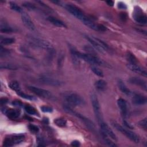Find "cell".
I'll use <instances>...</instances> for the list:
<instances>
[{"label":"cell","mask_w":147,"mask_h":147,"mask_svg":"<svg viewBox=\"0 0 147 147\" xmlns=\"http://www.w3.org/2000/svg\"><path fill=\"white\" fill-rule=\"evenodd\" d=\"M63 107V109H64V111H65L67 113L69 114L72 115H74V116L76 117L77 118H79L84 123V125L88 128V129L91 130L92 131H95V130H96L95 126L94 123L90 119L87 118V117L83 115L82 114L75 111L72 109V107L68 105H64Z\"/></svg>","instance_id":"cell-1"},{"label":"cell","mask_w":147,"mask_h":147,"mask_svg":"<svg viewBox=\"0 0 147 147\" xmlns=\"http://www.w3.org/2000/svg\"><path fill=\"white\" fill-rule=\"evenodd\" d=\"M28 42L30 45L35 48L47 49L49 51H52L53 49L52 45L49 42L33 36H28Z\"/></svg>","instance_id":"cell-2"},{"label":"cell","mask_w":147,"mask_h":147,"mask_svg":"<svg viewBox=\"0 0 147 147\" xmlns=\"http://www.w3.org/2000/svg\"><path fill=\"white\" fill-rule=\"evenodd\" d=\"M111 125L113 126L118 131L122 133L123 134H124L126 137H127L129 139H130L131 141L134 142L135 143H138L140 139L138 136L132 131L127 129L123 126L119 125L117 122L115 121H111Z\"/></svg>","instance_id":"cell-3"},{"label":"cell","mask_w":147,"mask_h":147,"mask_svg":"<svg viewBox=\"0 0 147 147\" xmlns=\"http://www.w3.org/2000/svg\"><path fill=\"white\" fill-rule=\"evenodd\" d=\"M90 100L95 115V117L97 119L98 123H100L103 121V119L100 111V107L99 103V100L95 94L91 93Z\"/></svg>","instance_id":"cell-4"},{"label":"cell","mask_w":147,"mask_h":147,"mask_svg":"<svg viewBox=\"0 0 147 147\" xmlns=\"http://www.w3.org/2000/svg\"><path fill=\"white\" fill-rule=\"evenodd\" d=\"M64 98L69 105L78 106L83 105L84 103L83 99L79 95L74 92L67 93L64 95Z\"/></svg>","instance_id":"cell-5"},{"label":"cell","mask_w":147,"mask_h":147,"mask_svg":"<svg viewBox=\"0 0 147 147\" xmlns=\"http://www.w3.org/2000/svg\"><path fill=\"white\" fill-rule=\"evenodd\" d=\"M79 59H83L86 62H88L91 64L97 65H103L105 64L104 61L99 59L98 57L95 56L94 55L88 54V53H83L81 52L79 53Z\"/></svg>","instance_id":"cell-6"},{"label":"cell","mask_w":147,"mask_h":147,"mask_svg":"<svg viewBox=\"0 0 147 147\" xmlns=\"http://www.w3.org/2000/svg\"><path fill=\"white\" fill-rule=\"evenodd\" d=\"M28 88L31 92L40 97L51 100L55 99V97L53 94L50 91L47 90L36 87L34 86H29Z\"/></svg>","instance_id":"cell-7"},{"label":"cell","mask_w":147,"mask_h":147,"mask_svg":"<svg viewBox=\"0 0 147 147\" xmlns=\"http://www.w3.org/2000/svg\"><path fill=\"white\" fill-rule=\"evenodd\" d=\"M25 139V136L23 134H14L5 138L3 142V146H12L16 144H18L22 142Z\"/></svg>","instance_id":"cell-8"},{"label":"cell","mask_w":147,"mask_h":147,"mask_svg":"<svg viewBox=\"0 0 147 147\" xmlns=\"http://www.w3.org/2000/svg\"><path fill=\"white\" fill-rule=\"evenodd\" d=\"M133 18L134 20L138 24L145 25L147 22V17L143 10L138 6L134 8L133 12Z\"/></svg>","instance_id":"cell-9"},{"label":"cell","mask_w":147,"mask_h":147,"mask_svg":"<svg viewBox=\"0 0 147 147\" xmlns=\"http://www.w3.org/2000/svg\"><path fill=\"white\" fill-rule=\"evenodd\" d=\"M65 7L72 15L80 20L81 21L86 17L79 8L74 5L67 4L65 5Z\"/></svg>","instance_id":"cell-10"},{"label":"cell","mask_w":147,"mask_h":147,"mask_svg":"<svg viewBox=\"0 0 147 147\" xmlns=\"http://www.w3.org/2000/svg\"><path fill=\"white\" fill-rule=\"evenodd\" d=\"M99 125L101 130L102 136L109 137L110 138H111L114 140H117V137L116 135L107 123H106L104 121H103L102 122L99 123Z\"/></svg>","instance_id":"cell-11"},{"label":"cell","mask_w":147,"mask_h":147,"mask_svg":"<svg viewBox=\"0 0 147 147\" xmlns=\"http://www.w3.org/2000/svg\"><path fill=\"white\" fill-rule=\"evenodd\" d=\"M82 22L86 25L88 28L97 31H105L106 30V28L105 26H104L100 24H96L94 22H93L92 20H91L90 18H88L87 16L82 21Z\"/></svg>","instance_id":"cell-12"},{"label":"cell","mask_w":147,"mask_h":147,"mask_svg":"<svg viewBox=\"0 0 147 147\" xmlns=\"http://www.w3.org/2000/svg\"><path fill=\"white\" fill-rule=\"evenodd\" d=\"M21 20L24 25L30 30L33 31L35 30V26L32 22L30 16L25 11L21 13Z\"/></svg>","instance_id":"cell-13"},{"label":"cell","mask_w":147,"mask_h":147,"mask_svg":"<svg viewBox=\"0 0 147 147\" xmlns=\"http://www.w3.org/2000/svg\"><path fill=\"white\" fill-rule=\"evenodd\" d=\"M40 81L44 84L50 85V86H59L61 84V82L56 79H54L53 78H51L49 76H41L40 78Z\"/></svg>","instance_id":"cell-14"},{"label":"cell","mask_w":147,"mask_h":147,"mask_svg":"<svg viewBox=\"0 0 147 147\" xmlns=\"http://www.w3.org/2000/svg\"><path fill=\"white\" fill-rule=\"evenodd\" d=\"M127 66L128 68L131 70V71L138 74L142 76H144L145 77L146 76L147 72L144 68L139 65L138 64H127Z\"/></svg>","instance_id":"cell-15"},{"label":"cell","mask_w":147,"mask_h":147,"mask_svg":"<svg viewBox=\"0 0 147 147\" xmlns=\"http://www.w3.org/2000/svg\"><path fill=\"white\" fill-rule=\"evenodd\" d=\"M129 82L132 84L137 86L144 90H146L147 86H146V82L145 80H144L142 79H141L138 77H132L130 78L128 80Z\"/></svg>","instance_id":"cell-16"},{"label":"cell","mask_w":147,"mask_h":147,"mask_svg":"<svg viewBox=\"0 0 147 147\" xmlns=\"http://www.w3.org/2000/svg\"><path fill=\"white\" fill-rule=\"evenodd\" d=\"M2 111L4 114H6L7 117L10 119L17 118L20 115V111L16 109H7L4 107L2 109Z\"/></svg>","instance_id":"cell-17"},{"label":"cell","mask_w":147,"mask_h":147,"mask_svg":"<svg viewBox=\"0 0 147 147\" xmlns=\"http://www.w3.org/2000/svg\"><path fill=\"white\" fill-rule=\"evenodd\" d=\"M132 102L136 105H143L147 102L146 97L140 94H134L132 96Z\"/></svg>","instance_id":"cell-18"},{"label":"cell","mask_w":147,"mask_h":147,"mask_svg":"<svg viewBox=\"0 0 147 147\" xmlns=\"http://www.w3.org/2000/svg\"><path fill=\"white\" fill-rule=\"evenodd\" d=\"M117 105L122 115L124 117H126L127 113V107L126 100L123 98H119L117 100Z\"/></svg>","instance_id":"cell-19"},{"label":"cell","mask_w":147,"mask_h":147,"mask_svg":"<svg viewBox=\"0 0 147 147\" xmlns=\"http://www.w3.org/2000/svg\"><path fill=\"white\" fill-rule=\"evenodd\" d=\"M68 48L69 49V51L71 52L73 61L74 62L75 64H79V52H78L76 49L71 44H68Z\"/></svg>","instance_id":"cell-20"},{"label":"cell","mask_w":147,"mask_h":147,"mask_svg":"<svg viewBox=\"0 0 147 147\" xmlns=\"http://www.w3.org/2000/svg\"><path fill=\"white\" fill-rule=\"evenodd\" d=\"M47 20L53 25L57 26V27H60V28H67L66 25L65 24V23L64 22H63L62 21L52 17V16H49L48 17Z\"/></svg>","instance_id":"cell-21"},{"label":"cell","mask_w":147,"mask_h":147,"mask_svg":"<svg viewBox=\"0 0 147 147\" xmlns=\"http://www.w3.org/2000/svg\"><path fill=\"white\" fill-rule=\"evenodd\" d=\"M85 38L89 41V42L91 44V45L98 51L100 52H103L104 51L103 49L99 45V44L94 39V38L92 37H90L89 36L87 35H85Z\"/></svg>","instance_id":"cell-22"},{"label":"cell","mask_w":147,"mask_h":147,"mask_svg":"<svg viewBox=\"0 0 147 147\" xmlns=\"http://www.w3.org/2000/svg\"><path fill=\"white\" fill-rule=\"evenodd\" d=\"M95 87L98 91H103L106 90L107 87V84L105 80L103 79H99L95 83Z\"/></svg>","instance_id":"cell-23"},{"label":"cell","mask_w":147,"mask_h":147,"mask_svg":"<svg viewBox=\"0 0 147 147\" xmlns=\"http://www.w3.org/2000/svg\"><path fill=\"white\" fill-rule=\"evenodd\" d=\"M117 84H118L119 88L123 94H125L127 95H130L131 94V91L127 88V87H126V86L125 85V84L122 80L118 79V82H117Z\"/></svg>","instance_id":"cell-24"},{"label":"cell","mask_w":147,"mask_h":147,"mask_svg":"<svg viewBox=\"0 0 147 147\" xmlns=\"http://www.w3.org/2000/svg\"><path fill=\"white\" fill-rule=\"evenodd\" d=\"M126 60L128 62V64H138L137 59L132 53L128 52L126 53Z\"/></svg>","instance_id":"cell-25"},{"label":"cell","mask_w":147,"mask_h":147,"mask_svg":"<svg viewBox=\"0 0 147 147\" xmlns=\"http://www.w3.org/2000/svg\"><path fill=\"white\" fill-rule=\"evenodd\" d=\"M9 87L13 90L16 91V92L21 91V87L19 83L17 81L13 80L9 82Z\"/></svg>","instance_id":"cell-26"},{"label":"cell","mask_w":147,"mask_h":147,"mask_svg":"<svg viewBox=\"0 0 147 147\" xmlns=\"http://www.w3.org/2000/svg\"><path fill=\"white\" fill-rule=\"evenodd\" d=\"M0 30L1 32L2 33H11L14 31V29L9 26L7 24H3L2 22L1 24V29Z\"/></svg>","instance_id":"cell-27"},{"label":"cell","mask_w":147,"mask_h":147,"mask_svg":"<svg viewBox=\"0 0 147 147\" xmlns=\"http://www.w3.org/2000/svg\"><path fill=\"white\" fill-rule=\"evenodd\" d=\"M54 123L59 126V127H64L66 126L67 124V121L65 119L63 118H57L54 119L53 121Z\"/></svg>","instance_id":"cell-28"},{"label":"cell","mask_w":147,"mask_h":147,"mask_svg":"<svg viewBox=\"0 0 147 147\" xmlns=\"http://www.w3.org/2000/svg\"><path fill=\"white\" fill-rule=\"evenodd\" d=\"M15 39L12 37H5L1 38V43L3 45H9L14 43Z\"/></svg>","instance_id":"cell-29"},{"label":"cell","mask_w":147,"mask_h":147,"mask_svg":"<svg viewBox=\"0 0 147 147\" xmlns=\"http://www.w3.org/2000/svg\"><path fill=\"white\" fill-rule=\"evenodd\" d=\"M9 5H10V7L11 8V9H12L14 11H16L17 12L21 13L23 11L22 9L21 8V7L19 6L17 3H16L14 2H10Z\"/></svg>","instance_id":"cell-30"},{"label":"cell","mask_w":147,"mask_h":147,"mask_svg":"<svg viewBox=\"0 0 147 147\" xmlns=\"http://www.w3.org/2000/svg\"><path fill=\"white\" fill-rule=\"evenodd\" d=\"M17 94L21 97L25 99H28V100H36V98L32 96V95H30L29 94H25L23 92H22L21 91H20L18 92H17Z\"/></svg>","instance_id":"cell-31"},{"label":"cell","mask_w":147,"mask_h":147,"mask_svg":"<svg viewBox=\"0 0 147 147\" xmlns=\"http://www.w3.org/2000/svg\"><path fill=\"white\" fill-rule=\"evenodd\" d=\"M25 110L27 113L30 115H36L37 114V111L32 106L30 105H26L25 106Z\"/></svg>","instance_id":"cell-32"},{"label":"cell","mask_w":147,"mask_h":147,"mask_svg":"<svg viewBox=\"0 0 147 147\" xmlns=\"http://www.w3.org/2000/svg\"><path fill=\"white\" fill-rule=\"evenodd\" d=\"M92 37L99 44V45L103 49L104 51H107V50L109 49V46L106 43H105L104 41H103L102 40H100L98 38H96L95 37Z\"/></svg>","instance_id":"cell-33"},{"label":"cell","mask_w":147,"mask_h":147,"mask_svg":"<svg viewBox=\"0 0 147 147\" xmlns=\"http://www.w3.org/2000/svg\"><path fill=\"white\" fill-rule=\"evenodd\" d=\"M91 71L97 76L99 77H103V72L102 70H100L99 68L95 67V66H92L91 67Z\"/></svg>","instance_id":"cell-34"},{"label":"cell","mask_w":147,"mask_h":147,"mask_svg":"<svg viewBox=\"0 0 147 147\" xmlns=\"http://www.w3.org/2000/svg\"><path fill=\"white\" fill-rule=\"evenodd\" d=\"M22 6L26 8L27 9H28L29 10H30V11H34L35 10H36V7L34 6V4L30 3V2H25L22 3Z\"/></svg>","instance_id":"cell-35"},{"label":"cell","mask_w":147,"mask_h":147,"mask_svg":"<svg viewBox=\"0 0 147 147\" xmlns=\"http://www.w3.org/2000/svg\"><path fill=\"white\" fill-rule=\"evenodd\" d=\"M10 51L3 48L2 46L0 47V56L1 57H6L7 56H9L10 55Z\"/></svg>","instance_id":"cell-36"},{"label":"cell","mask_w":147,"mask_h":147,"mask_svg":"<svg viewBox=\"0 0 147 147\" xmlns=\"http://www.w3.org/2000/svg\"><path fill=\"white\" fill-rule=\"evenodd\" d=\"M28 129L30 130V132H32V133L36 134L39 131V128L38 126H37L36 125H33V124H30L28 125Z\"/></svg>","instance_id":"cell-37"},{"label":"cell","mask_w":147,"mask_h":147,"mask_svg":"<svg viewBox=\"0 0 147 147\" xmlns=\"http://www.w3.org/2000/svg\"><path fill=\"white\" fill-rule=\"evenodd\" d=\"M137 125L139 127H140L141 128H142L145 130L146 129V127H147V121H146V118H144V119H142L141 121H140L138 123Z\"/></svg>","instance_id":"cell-38"},{"label":"cell","mask_w":147,"mask_h":147,"mask_svg":"<svg viewBox=\"0 0 147 147\" xmlns=\"http://www.w3.org/2000/svg\"><path fill=\"white\" fill-rule=\"evenodd\" d=\"M1 68L9 69H17V67H16L15 65H13V64H9V63H5L4 64H1Z\"/></svg>","instance_id":"cell-39"},{"label":"cell","mask_w":147,"mask_h":147,"mask_svg":"<svg viewBox=\"0 0 147 147\" xmlns=\"http://www.w3.org/2000/svg\"><path fill=\"white\" fill-rule=\"evenodd\" d=\"M41 110L44 113H52L53 111V108L47 106H43L41 107Z\"/></svg>","instance_id":"cell-40"},{"label":"cell","mask_w":147,"mask_h":147,"mask_svg":"<svg viewBox=\"0 0 147 147\" xmlns=\"http://www.w3.org/2000/svg\"><path fill=\"white\" fill-rule=\"evenodd\" d=\"M37 142L38 143V146H45V140L44 139L41 137V136H38L37 138Z\"/></svg>","instance_id":"cell-41"},{"label":"cell","mask_w":147,"mask_h":147,"mask_svg":"<svg viewBox=\"0 0 147 147\" xmlns=\"http://www.w3.org/2000/svg\"><path fill=\"white\" fill-rule=\"evenodd\" d=\"M12 105L16 107H21L23 106L22 103L20 100H13L12 102Z\"/></svg>","instance_id":"cell-42"},{"label":"cell","mask_w":147,"mask_h":147,"mask_svg":"<svg viewBox=\"0 0 147 147\" xmlns=\"http://www.w3.org/2000/svg\"><path fill=\"white\" fill-rule=\"evenodd\" d=\"M117 6H118V7L119 9H123V10H125V9H127V6H126V5L125 3L122 2H118V3H117Z\"/></svg>","instance_id":"cell-43"},{"label":"cell","mask_w":147,"mask_h":147,"mask_svg":"<svg viewBox=\"0 0 147 147\" xmlns=\"http://www.w3.org/2000/svg\"><path fill=\"white\" fill-rule=\"evenodd\" d=\"M123 125L125 126L126 127H127V128H128V129H133V126L129 122H128L127 121L123 120Z\"/></svg>","instance_id":"cell-44"},{"label":"cell","mask_w":147,"mask_h":147,"mask_svg":"<svg viewBox=\"0 0 147 147\" xmlns=\"http://www.w3.org/2000/svg\"><path fill=\"white\" fill-rule=\"evenodd\" d=\"M8 102V99L6 98H1V99H0V103H1V105H5L6 104V103Z\"/></svg>","instance_id":"cell-45"},{"label":"cell","mask_w":147,"mask_h":147,"mask_svg":"<svg viewBox=\"0 0 147 147\" xmlns=\"http://www.w3.org/2000/svg\"><path fill=\"white\" fill-rule=\"evenodd\" d=\"M71 145L74 146H79L80 145V142L78 140H74L71 142Z\"/></svg>","instance_id":"cell-46"},{"label":"cell","mask_w":147,"mask_h":147,"mask_svg":"<svg viewBox=\"0 0 147 147\" xmlns=\"http://www.w3.org/2000/svg\"><path fill=\"white\" fill-rule=\"evenodd\" d=\"M106 2L109 6H113L114 3V1H107Z\"/></svg>","instance_id":"cell-47"}]
</instances>
